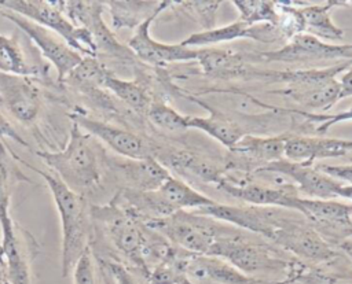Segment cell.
Masks as SVG:
<instances>
[{"label": "cell", "mask_w": 352, "mask_h": 284, "mask_svg": "<svg viewBox=\"0 0 352 284\" xmlns=\"http://www.w3.org/2000/svg\"><path fill=\"white\" fill-rule=\"evenodd\" d=\"M352 60H342L337 64L322 69L301 70H258L257 80L270 82H282L285 88L271 91L282 95L292 103L305 108L301 111L312 114H326L337 102H340V81L337 74L344 73Z\"/></svg>", "instance_id": "6da1fadb"}, {"label": "cell", "mask_w": 352, "mask_h": 284, "mask_svg": "<svg viewBox=\"0 0 352 284\" xmlns=\"http://www.w3.org/2000/svg\"><path fill=\"white\" fill-rule=\"evenodd\" d=\"M16 161L36 171L45 181L51 192L60 221V270L62 276L66 277L72 273L81 255L89 248L88 207L82 196L72 191L55 174L40 170L18 156Z\"/></svg>", "instance_id": "7a4b0ae2"}, {"label": "cell", "mask_w": 352, "mask_h": 284, "mask_svg": "<svg viewBox=\"0 0 352 284\" xmlns=\"http://www.w3.org/2000/svg\"><path fill=\"white\" fill-rule=\"evenodd\" d=\"M63 184L77 193L96 188L102 180L100 159L91 136L72 123L67 144L59 151H34Z\"/></svg>", "instance_id": "3957f363"}, {"label": "cell", "mask_w": 352, "mask_h": 284, "mask_svg": "<svg viewBox=\"0 0 352 284\" xmlns=\"http://www.w3.org/2000/svg\"><path fill=\"white\" fill-rule=\"evenodd\" d=\"M0 8L12 11L56 33L81 56L98 58L91 33L84 27L76 26L67 18L62 0H1Z\"/></svg>", "instance_id": "277c9868"}, {"label": "cell", "mask_w": 352, "mask_h": 284, "mask_svg": "<svg viewBox=\"0 0 352 284\" xmlns=\"http://www.w3.org/2000/svg\"><path fill=\"white\" fill-rule=\"evenodd\" d=\"M143 225L168 239L175 247L199 255H208L214 241L228 230L216 225L210 217L183 210L168 218L143 222Z\"/></svg>", "instance_id": "5b68a950"}, {"label": "cell", "mask_w": 352, "mask_h": 284, "mask_svg": "<svg viewBox=\"0 0 352 284\" xmlns=\"http://www.w3.org/2000/svg\"><path fill=\"white\" fill-rule=\"evenodd\" d=\"M89 213L104 225L107 236L116 248L147 277L151 240L146 233L147 228L111 202L107 206H94Z\"/></svg>", "instance_id": "8992f818"}, {"label": "cell", "mask_w": 352, "mask_h": 284, "mask_svg": "<svg viewBox=\"0 0 352 284\" xmlns=\"http://www.w3.org/2000/svg\"><path fill=\"white\" fill-rule=\"evenodd\" d=\"M208 255L223 258L239 272L252 277L257 273H278L292 268V265L274 257L267 247L246 241L236 236V233H232L231 229L214 241Z\"/></svg>", "instance_id": "52a82bcc"}, {"label": "cell", "mask_w": 352, "mask_h": 284, "mask_svg": "<svg viewBox=\"0 0 352 284\" xmlns=\"http://www.w3.org/2000/svg\"><path fill=\"white\" fill-rule=\"evenodd\" d=\"M104 1H63V10L67 18L78 27L88 30L94 38L98 56L118 59L122 62L135 63L138 60L132 51L121 44L114 33L103 21Z\"/></svg>", "instance_id": "ba28073f"}, {"label": "cell", "mask_w": 352, "mask_h": 284, "mask_svg": "<svg viewBox=\"0 0 352 284\" xmlns=\"http://www.w3.org/2000/svg\"><path fill=\"white\" fill-rule=\"evenodd\" d=\"M0 15L12 22L22 33L29 37V40L40 51L41 56L54 66L58 82H63L69 74L81 63L84 56L74 51L56 33L4 8H0Z\"/></svg>", "instance_id": "9c48e42d"}, {"label": "cell", "mask_w": 352, "mask_h": 284, "mask_svg": "<svg viewBox=\"0 0 352 284\" xmlns=\"http://www.w3.org/2000/svg\"><path fill=\"white\" fill-rule=\"evenodd\" d=\"M245 58L254 63L263 62H315L342 59L352 60V44H330L311 34L300 33L290 38L283 47L260 54H243Z\"/></svg>", "instance_id": "30bf717a"}, {"label": "cell", "mask_w": 352, "mask_h": 284, "mask_svg": "<svg viewBox=\"0 0 352 284\" xmlns=\"http://www.w3.org/2000/svg\"><path fill=\"white\" fill-rule=\"evenodd\" d=\"M70 119L72 123H76L87 134L95 137L125 159H144L155 154L153 145L146 139L128 129L95 119L80 111L72 113Z\"/></svg>", "instance_id": "8fae6325"}, {"label": "cell", "mask_w": 352, "mask_h": 284, "mask_svg": "<svg viewBox=\"0 0 352 284\" xmlns=\"http://www.w3.org/2000/svg\"><path fill=\"white\" fill-rule=\"evenodd\" d=\"M270 239L309 262L327 263L337 257L334 248L314 228L287 217L282 218Z\"/></svg>", "instance_id": "7c38bea8"}, {"label": "cell", "mask_w": 352, "mask_h": 284, "mask_svg": "<svg viewBox=\"0 0 352 284\" xmlns=\"http://www.w3.org/2000/svg\"><path fill=\"white\" fill-rule=\"evenodd\" d=\"M0 106L16 122L33 125L43 108V99L36 80L0 73Z\"/></svg>", "instance_id": "4fadbf2b"}, {"label": "cell", "mask_w": 352, "mask_h": 284, "mask_svg": "<svg viewBox=\"0 0 352 284\" xmlns=\"http://www.w3.org/2000/svg\"><path fill=\"white\" fill-rule=\"evenodd\" d=\"M155 12L147 18L140 26L133 30L132 37L128 40L126 47L132 51L139 62L150 66L164 67L173 62H190L198 59V48L184 47L179 44H165L154 40L150 34V27L154 19L161 14Z\"/></svg>", "instance_id": "5bb4252c"}, {"label": "cell", "mask_w": 352, "mask_h": 284, "mask_svg": "<svg viewBox=\"0 0 352 284\" xmlns=\"http://www.w3.org/2000/svg\"><path fill=\"white\" fill-rule=\"evenodd\" d=\"M253 173H276L287 177L296 188L308 195L311 199L330 200L336 199L340 181L331 178L330 176L320 171L312 165L296 163L287 159H279L254 169Z\"/></svg>", "instance_id": "9a60e30c"}, {"label": "cell", "mask_w": 352, "mask_h": 284, "mask_svg": "<svg viewBox=\"0 0 352 284\" xmlns=\"http://www.w3.org/2000/svg\"><path fill=\"white\" fill-rule=\"evenodd\" d=\"M184 276L194 284H263L260 279L243 274L223 258L191 252L184 263Z\"/></svg>", "instance_id": "2e32d148"}, {"label": "cell", "mask_w": 352, "mask_h": 284, "mask_svg": "<svg viewBox=\"0 0 352 284\" xmlns=\"http://www.w3.org/2000/svg\"><path fill=\"white\" fill-rule=\"evenodd\" d=\"M351 151L352 140L349 139L287 136L283 156L290 162L314 165L316 159L340 158Z\"/></svg>", "instance_id": "e0dca14e"}, {"label": "cell", "mask_w": 352, "mask_h": 284, "mask_svg": "<svg viewBox=\"0 0 352 284\" xmlns=\"http://www.w3.org/2000/svg\"><path fill=\"white\" fill-rule=\"evenodd\" d=\"M110 170L125 181L128 189L136 191H155L158 189L172 174L161 162L154 156L144 159H125L104 162Z\"/></svg>", "instance_id": "ac0fdd59"}, {"label": "cell", "mask_w": 352, "mask_h": 284, "mask_svg": "<svg viewBox=\"0 0 352 284\" xmlns=\"http://www.w3.org/2000/svg\"><path fill=\"white\" fill-rule=\"evenodd\" d=\"M216 187L220 191L227 192L232 198H236L253 206L279 207V209H287V210L292 199L298 195L293 184L270 187L265 184H257V182H249V181L235 182L227 177H224Z\"/></svg>", "instance_id": "d6986e66"}, {"label": "cell", "mask_w": 352, "mask_h": 284, "mask_svg": "<svg viewBox=\"0 0 352 284\" xmlns=\"http://www.w3.org/2000/svg\"><path fill=\"white\" fill-rule=\"evenodd\" d=\"M197 62L204 74L216 80H253L256 70L243 54L221 48H198Z\"/></svg>", "instance_id": "ffe728a7"}, {"label": "cell", "mask_w": 352, "mask_h": 284, "mask_svg": "<svg viewBox=\"0 0 352 284\" xmlns=\"http://www.w3.org/2000/svg\"><path fill=\"white\" fill-rule=\"evenodd\" d=\"M0 230V247L8 284H33L28 250L23 241H21L18 226L11 221L1 225Z\"/></svg>", "instance_id": "44dd1931"}, {"label": "cell", "mask_w": 352, "mask_h": 284, "mask_svg": "<svg viewBox=\"0 0 352 284\" xmlns=\"http://www.w3.org/2000/svg\"><path fill=\"white\" fill-rule=\"evenodd\" d=\"M289 210L297 211L316 225L351 228L352 226V204L336 202L333 199H311L294 196Z\"/></svg>", "instance_id": "7402d4cb"}, {"label": "cell", "mask_w": 352, "mask_h": 284, "mask_svg": "<svg viewBox=\"0 0 352 284\" xmlns=\"http://www.w3.org/2000/svg\"><path fill=\"white\" fill-rule=\"evenodd\" d=\"M304 19V33L311 34L319 40L340 41L344 38V29L338 27L330 18V11L336 7L351 5L352 1L342 0H327L322 4L307 3V1H293Z\"/></svg>", "instance_id": "603a6c76"}, {"label": "cell", "mask_w": 352, "mask_h": 284, "mask_svg": "<svg viewBox=\"0 0 352 284\" xmlns=\"http://www.w3.org/2000/svg\"><path fill=\"white\" fill-rule=\"evenodd\" d=\"M160 161L166 169L168 166L179 174H186L198 178L204 182L219 184L226 176L223 169L212 159L188 150H177L166 154Z\"/></svg>", "instance_id": "cb8c5ba5"}, {"label": "cell", "mask_w": 352, "mask_h": 284, "mask_svg": "<svg viewBox=\"0 0 352 284\" xmlns=\"http://www.w3.org/2000/svg\"><path fill=\"white\" fill-rule=\"evenodd\" d=\"M191 102H195L198 104H201L202 107H205L210 115L209 117H192V115H187V126L188 129H198L205 132L208 136H210L212 139H214L216 141H219L221 145L227 147L228 150H232L238 141L245 136L242 128L232 119H230L228 117H226L224 114L210 108V106L204 102L199 100L197 97H188Z\"/></svg>", "instance_id": "d4e9b609"}, {"label": "cell", "mask_w": 352, "mask_h": 284, "mask_svg": "<svg viewBox=\"0 0 352 284\" xmlns=\"http://www.w3.org/2000/svg\"><path fill=\"white\" fill-rule=\"evenodd\" d=\"M0 73L41 80L48 75V66L30 63L16 34L6 36L0 33Z\"/></svg>", "instance_id": "484cf974"}, {"label": "cell", "mask_w": 352, "mask_h": 284, "mask_svg": "<svg viewBox=\"0 0 352 284\" xmlns=\"http://www.w3.org/2000/svg\"><path fill=\"white\" fill-rule=\"evenodd\" d=\"M104 5L109 8L111 18V26L114 30L131 29L135 30L140 26L147 18L155 12L165 11L172 5V1H143V0H129V1H104Z\"/></svg>", "instance_id": "4316f807"}, {"label": "cell", "mask_w": 352, "mask_h": 284, "mask_svg": "<svg viewBox=\"0 0 352 284\" xmlns=\"http://www.w3.org/2000/svg\"><path fill=\"white\" fill-rule=\"evenodd\" d=\"M286 134L282 136H253V134H245L238 144L230 150L236 155H241L246 159H250L253 162H258V167L268 165L271 162L283 159V151H285V141Z\"/></svg>", "instance_id": "83f0119b"}, {"label": "cell", "mask_w": 352, "mask_h": 284, "mask_svg": "<svg viewBox=\"0 0 352 284\" xmlns=\"http://www.w3.org/2000/svg\"><path fill=\"white\" fill-rule=\"evenodd\" d=\"M100 88L109 91L125 106L142 115L147 114V110L153 103V99L144 84L138 80L132 81L120 78L110 70H107V73L104 74Z\"/></svg>", "instance_id": "f1b7e54d"}, {"label": "cell", "mask_w": 352, "mask_h": 284, "mask_svg": "<svg viewBox=\"0 0 352 284\" xmlns=\"http://www.w3.org/2000/svg\"><path fill=\"white\" fill-rule=\"evenodd\" d=\"M158 191L165 198V200L176 210H198L206 206L216 203L213 199L202 195L201 192L195 191L192 187L186 184L184 181L170 176L160 188Z\"/></svg>", "instance_id": "f546056e"}, {"label": "cell", "mask_w": 352, "mask_h": 284, "mask_svg": "<svg viewBox=\"0 0 352 284\" xmlns=\"http://www.w3.org/2000/svg\"><path fill=\"white\" fill-rule=\"evenodd\" d=\"M238 38H250V25L242 21H235L220 27H213L210 30L192 33L180 44L190 48H194V47L208 48L210 45H216L220 43H230Z\"/></svg>", "instance_id": "4dcf8cb0"}, {"label": "cell", "mask_w": 352, "mask_h": 284, "mask_svg": "<svg viewBox=\"0 0 352 284\" xmlns=\"http://www.w3.org/2000/svg\"><path fill=\"white\" fill-rule=\"evenodd\" d=\"M7 151V147L0 143V226L12 221L10 207L14 185L19 181H29L11 165L12 161Z\"/></svg>", "instance_id": "1f68e13d"}, {"label": "cell", "mask_w": 352, "mask_h": 284, "mask_svg": "<svg viewBox=\"0 0 352 284\" xmlns=\"http://www.w3.org/2000/svg\"><path fill=\"white\" fill-rule=\"evenodd\" d=\"M232 4L239 12V21L248 25L278 23L276 1L268 0H234Z\"/></svg>", "instance_id": "d6a6232c"}, {"label": "cell", "mask_w": 352, "mask_h": 284, "mask_svg": "<svg viewBox=\"0 0 352 284\" xmlns=\"http://www.w3.org/2000/svg\"><path fill=\"white\" fill-rule=\"evenodd\" d=\"M146 117L153 126L164 132L179 133L188 129L187 115L180 114L173 107L161 100H153Z\"/></svg>", "instance_id": "836d02e7"}, {"label": "cell", "mask_w": 352, "mask_h": 284, "mask_svg": "<svg viewBox=\"0 0 352 284\" xmlns=\"http://www.w3.org/2000/svg\"><path fill=\"white\" fill-rule=\"evenodd\" d=\"M290 280L301 284H352V270L322 269V268H294L292 266Z\"/></svg>", "instance_id": "e575fe53"}, {"label": "cell", "mask_w": 352, "mask_h": 284, "mask_svg": "<svg viewBox=\"0 0 352 284\" xmlns=\"http://www.w3.org/2000/svg\"><path fill=\"white\" fill-rule=\"evenodd\" d=\"M220 0H194V1H173V5H177L184 15L198 22L204 30H210L216 23V12Z\"/></svg>", "instance_id": "d590c367"}, {"label": "cell", "mask_w": 352, "mask_h": 284, "mask_svg": "<svg viewBox=\"0 0 352 284\" xmlns=\"http://www.w3.org/2000/svg\"><path fill=\"white\" fill-rule=\"evenodd\" d=\"M289 113H296V114L307 118L311 122H319L315 128L316 134H324L336 123L352 121V107H349L345 111L336 113V114H312V113H305L301 110H289Z\"/></svg>", "instance_id": "8d00e7d4"}, {"label": "cell", "mask_w": 352, "mask_h": 284, "mask_svg": "<svg viewBox=\"0 0 352 284\" xmlns=\"http://www.w3.org/2000/svg\"><path fill=\"white\" fill-rule=\"evenodd\" d=\"M72 276L73 284H99L91 248H88L77 261L72 270Z\"/></svg>", "instance_id": "74e56055"}, {"label": "cell", "mask_w": 352, "mask_h": 284, "mask_svg": "<svg viewBox=\"0 0 352 284\" xmlns=\"http://www.w3.org/2000/svg\"><path fill=\"white\" fill-rule=\"evenodd\" d=\"M102 272L107 274V279L113 284H140L136 277L122 265L114 261H106L102 263Z\"/></svg>", "instance_id": "f35d334b"}, {"label": "cell", "mask_w": 352, "mask_h": 284, "mask_svg": "<svg viewBox=\"0 0 352 284\" xmlns=\"http://www.w3.org/2000/svg\"><path fill=\"white\" fill-rule=\"evenodd\" d=\"M320 171L330 176L331 178L352 185V163L349 165H320L318 166Z\"/></svg>", "instance_id": "ab89813d"}, {"label": "cell", "mask_w": 352, "mask_h": 284, "mask_svg": "<svg viewBox=\"0 0 352 284\" xmlns=\"http://www.w3.org/2000/svg\"><path fill=\"white\" fill-rule=\"evenodd\" d=\"M0 139H10L15 143H18L22 147L30 148V144L23 139V136L12 126V123L4 117V114L0 111Z\"/></svg>", "instance_id": "60d3db41"}, {"label": "cell", "mask_w": 352, "mask_h": 284, "mask_svg": "<svg viewBox=\"0 0 352 284\" xmlns=\"http://www.w3.org/2000/svg\"><path fill=\"white\" fill-rule=\"evenodd\" d=\"M341 91H340V100L348 96H352V64L344 71L340 80Z\"/></svg>", "instance_id": "b9f144b4"}, {"label": "cell", "mask_w": 352, "mask_h": 284, "mask_svg": "<svg viewBox=\"0 0 352 284\" xmlns=\"http://www.w3.org/2000/svg\"><path fill=\"white\" fill-rule=\"evenodd\" d=\"M338 248L340 251H342L345 254V257L349 259V262L352 263V240L349 239H345L344 241H341L338 244Z\"/></svg>", "instance_id": "7bdbcfd3"}, {"label": "cell", "mask_w": 352, "mask_h": 284, "mask_svg": "<svg viewBox=\"0 0 352 284\" xmlns=\"http://www.w3.org/2000/svg\"><path fill=\"white\" fill-rule=\"evenodd\" d=\"M337 196H338V198L348 199V200L352 202V185H349V184H341L340 188H338Z\"/></svg>", "instance_id": "ee69618b"}, {"label": "cell", "mask_w": 352, "mask_h": 284, "mask_svg": "<svg viewBox=\"0 0 352 284\" xmlns=\"http://www.w3.org/2000/svg\"><path fill=\"white\" fill-rule=\"evenodd\" d=\"M0 284H8L7 276H6V265H4V259H3L1 247H0Z\"/></svg>", "instance_id": "f6af8a7d"}, {"label": "cell", "mask_w": 352, "mask_h": 284, "mask_svg": "<svg viewBox=\"0 0 352 284\" xmlns=\"http://www.w3.org/2000/svg\"><path fill=\"white\" fill-rule=\"evenodd\" d=\"M180 284H194V283H191L188 279H184V280H183Z\"/></svg>", "instance_id": "bcb514c9"}]
</instances>
